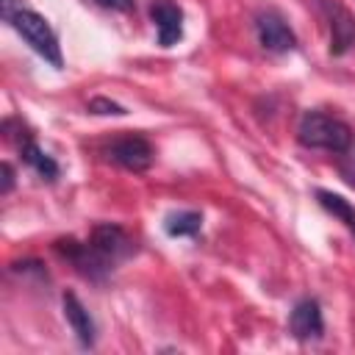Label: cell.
Wrapping results in <instances>:
<instances>
[{"label": "cell", "mask_w": 355, "mask_h": 355, "mask_svg": "<svg viewBox=\"0 0 355 355\" xmlns=\"http://www.w3.org/2000/svg\"><path fill=\"white\" fill-rule=\"evenodd\" d=\"M297 139L308 150H324V153H344L352 144V130L344 119L324 114V111H305L297 125Z\"/></svg>", "instance_id": "6da1fadb"}, {"label": "cell", "mask_w": 355, "mask_h": 355, "mask_svg": "<svg viewBox=\"0 0 355 355\" xmlns=\"http://www.w3.org/2000/svg\"><path fill=\"white\" fill-rule=\"evenodd\" d=\"M8 25H11L22 39H25V44H28L36 55H42V58H44L47 64H53L55 69H61V67H64L58 36H55V31L50 28V22H47L42 14H36L33 8L19 6V8L8 17Z\"/></svg>", "instance_id": "7a4b0ae2"}, {"label": "cell", "mask_w": 355, "mask_h": 355, "mask_svg": "<svg viewBox=\"0 0 355 355\" xmlns=\"http://www.w3.org/2000/svg\"><path fill=\"white\" fill-rule=\"evenodd\" d=\"M319 11L330 31V53L344 55L355 44V17L338 0H319Z\"/></svg>", "instance_id": "3957f363"}, {"label": "cell", "mask_w": 355, "mask_h": 355, "mask_svg": "<svg viewBox=\"0 0 355 355\" xmlns=\"http://www.w3.org/2000/svg\"><path fill=\"white\" fill-rule=\"evenodd\" d=\"M89 244L97 250V255H100L111 269H114L119 261H125V258L136 250V244H133V239L125 233V227L111 225V222L94 225V230H92V236H89Z\"/></svg>", "instance_id": "277c9868"}, {"label": "cell", "mask_w": 355, "mask_h": 355, "mask_svg": "<svg viewBox=\"0 0 355 355\" xmlns=\"http://www.w3.org/2000/svg\"><path fill=\"white\" fill-rule=\"evenodd\" d=\"M55 252L61 258H67L83 277L89 280H103L111 266L97 255V250L89 244V241H78V239H58L55 241Z\"/></svg>", "instance_id": "5b68a950"}, {"label": "cell", "mask_w": 355, "mask_h": 355, "mask_svg": "<svg viewBox=\"0 0 355 355\" xmlns=\"http://www.w3.org/2000/svg\"><path fill=\"white\" fill-rule=\"evenodd\" d=\"M255 33H258L261 47L269 50V53H288V50L297 47L294 31H291L288 22H286L277 11H272V8H266V11H261V14L255 17Z\"/></svg>", "instance_id": "8992f818"}, {"label": "cell", "mask_w": 355, "mask_h": 355, "mask_svg": "<svg viewBox=\"0 0 355 355\" xmlns=\"http://www.w3.org/2000/svg\"><path fill=\"white\" fill-rule=\"evenodd\" d=\"M108 158L128 172H147L153 166L155 150L144 136H122L108 147Z\"/></svg>", "instance_id": "52a82bcc"}, {"label": "cell", "mask_w": 355, "mask_h": 355, "mask_svg": "<svg viewBox=\"0 0 355 355\" xmlns=\"http://www.w3.org/2000/svg\"><path fill=\"white\" fill-rule=\"evenodd\" d=\"M288 330L297 341H316L324 333V316H322V305L311 297L300 300L291 313H288Z\"/></svg>", "instance_id": "ba28073f"}, {"label": "cell", "mask_w": 355, "mask_h": 355, "mask_svg": "<svg viewBox=\"0 0 355 355\" xmlns=\"http://www.w3.org/2000/svg\"><path fill=\"white\" fill-rule=\"evenodd\" d=\"M150 17L155 22L158 31V44L161 47H172L183 39V8L172 0H153L150 6Z\"/></svg>", "instance_id": "9c48e42d"}, {"label": "cell", "mask_w": 355, "mask_h": 355, "mask_svg": "<svg viewBox=\"0 0 355 355\" xmlns=\"http://www.w3.org/2000/svg\"><path fill=\"white\" fill-rule=\"evenodd\" d=\"M61 308H64V319L69 322V327H72L78 344L86 347V349H92L94 341H97V324H94L92 313L86 311V305H83L72 291H67V294L61 297Z\"/></svg>", "instance_id": "30bf717a"}, {"label": "cell", "mask_w": 355, "mask_h": 355, "mask_svg": "<svg viewBox=\"0 0 355 355\" xmlns=\"http://www.w3.org/2000/svg\"><path fill=\"white\" fill-rule=\"evenodd\" d=\"M17 144H19V155H22V161L36 172V175H42L44 180H55L58 178V164L31 139V136H25V139H17Z\"/></svg>", "instance_id": "8fae6325"}, {"label": "cell", "mask_w": 355, "mask_h": 355, "mask_svg": "<svg viewBox=\"0 0 355 355\" xmlns=\"http://www.w3.org/2000/svg\"><path fill=\"white\" fill-rule=\"evenodd\" d=\"M316 200H319V205H322L330 216H336V219L355 236V205H352L349 200H344L341 194L327 191V189H316Z\"/></svg>", "instance_id": "7c38bea8"}, {"label": "cell", "mask_w": 355, "mask_h": 355, "mask_svg": "<svg viewBox=\"0 0 355 355\" xmlns=\"http://www.w3.org/2000/svg\"><path fill=\"white\" fill-rule=\"evenodd\" d=\"M164 230L172 239H194L202 230V214L200 211H172L164 219Z\"/></svg>", "instance_id": "4fadbf2b"}, {"label": "cell", "mask_w": 355, "mask_h": 355, "mask_svg": "<svg viewBox=\"0 0 355 355\" xmlns=\"http://www.w3.org/2000/svg\"><path fill=\"white\" fill-rule=\"evenodd\" d=\"M89 111H92V114H114V116H125V114H128L119 103H114V100H108V97H94V100H89Z\"/></svg>", "instance_id": "5bb4252c"}, {"label": "cell", "mask_w": 355, "mask_h": 355, "mask_svg": "<svg viewBox=\"0 0 355 355\" xmlns=\"http://www.w3.org/2000/svg\"><path fill=\"white\" fill-rule=\"evenodd\" d=\"M341 178L355 189V141L341 153Z\"/></svg>", "instance_id": "9a60e30c"}, {"label": "cell", "mask_w": 355, "mask_h": 355, "mask_svg": "<svg viewBox=\"0 0 355 355\" xmlns=\"http://www.w3.org/2000/svg\"><path fill=\"white\" fill-rule=\"evenodd\" d=\"M100 8H108V11H119V14H130L136 8L133 0H94Z\"/></svg>", "instance_id": "2e32d148"}, {"label": "cell", "mask_w": 355, "mask_h": 355, "mask_svg": "<svg viewBox=\"0 0 355 355\" xmlns=\"http://www.w3.org/2000/svg\"><path fill=\"white\" fill-rule=\"evenodd\" d=\"M0 169H3V189H0V191H3V194H8V191L14 189V169H11V164H8V161H3V166H0Z\"/></svg>", "instance_id": "e0dca14e"}, {"label": "cell", "mask_w": 355, "mask_h": 355, "mask_svg": "<svg viewBox=\"0 0 355 355\" xmlns=\"http://www.w3.org/2000/svg\"><path fill=\"white\" fill-rule=\"evenodd\" d=\"M17 8H19L17 0H0V11H3V19H6V22H8V17H11Z\"/></svg>", "instance_id": "ac0fdd59"}]
</instances>
